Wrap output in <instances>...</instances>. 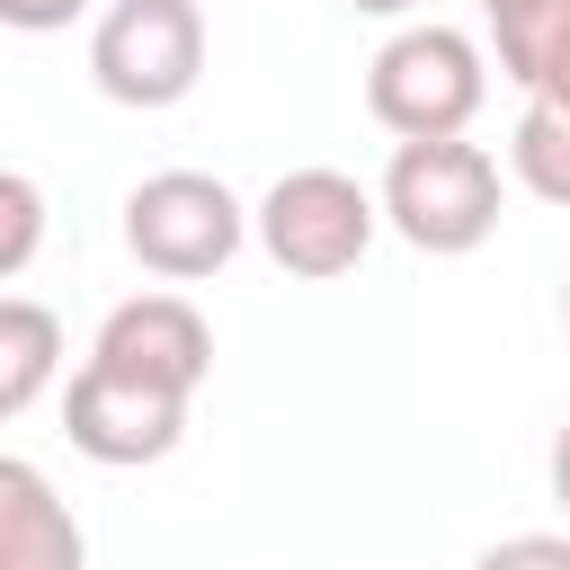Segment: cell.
<instances>
[{"instance_id":"9a60e30c","label":"cell","mask_w":570,"mask_h":570,"mask_svg":"<svg viewBox=\"0 0 570 570\" xmlns=\"http://www.w3.org/2000/svg\"><path fill=\"white\" fill-rule=\"evenodd\" d=\"M543 472H552V499H561V517H570V419H561V436H552V463H543Z\"/></svg>"},{"instance_id":"4fadbf2b","label":"cell","mask_w":570,"mask_h":570,"mask_svg":"<svg viewBox=\"0 0 570 570\" xmlns=\"http://www.w3.org/2000/svg\"><path fill=\"white\" fill-rule=\"evenodd\" d=\"M472 570H570V534H499Z\"/></svg>"},{"instance_id":"2e32d148","label":"cell","mask_w":570,"mask_h":570,"mask_svg":"<svg viewBox=\"0 0 570 570\" xmlns=\"http://www.w3.org/2000/svg\"><path fill=\"white\" fill-rule=\"evenodd\" d=\"M347 9H356V18H401V27H410V9H419V0H347Z\"/></svg>"},{"instance_id":"8992f818","label":"cell","mask_w":570,"mask_h":570,"mask_svg":"<svg viewBox=\"0 0 570 570\" xmlns=\"http://www.w3.org/2000/svg\"><path fill=\"white\" fill-rule=\"evenodd\" d=\"M187 392H160V383H134V374H107V365H80L62 383V436L107 463V472H142L160 454H178L187 436Z\"/></svg>"},{"instance_id":"ac0fdd59","label":"cell","mask_w":570,"mask_h":570,"mask_svg":"<svg viewBox=\"0 0 570 570\" xmlns=\"http://www.w3.org/2000/svg\"><path fill=\"white\" fill-rule=\"evenodd\" d=\"M561 330H570V276H561Z\"/></svg>"},{"instance_id":"6da1fadb","label":"cell","mask_w":570,"mask_h":570,"mask_svg":"<svg viewBox=\"0 0 570 570\" xmlns=\"http://www.w3.org/2000/svg\"><path fill=\"white\" fill-rule=\"evenodd\" d=\"M481 98H490V53L445 18L392 27L365 62V116L392 142H454V134H472Z\"/></svg>"},{"instance_id":"7c38bea8","label":"cell","mask_w":570,"mask_h":570,"mask_svg":"<svg viewBox=\"0 0 570 570\" xmlns=\"http://www.w3.org/2000/svg\"><path fill=\"white\" fill-rule=\"evenodd\" d=\"M36 249H45V187L27 169H0V285L27 276Z\"/></svg>"},{"instance_id":"277c9868","label":"cell","mask_w":570,"mask_h":570,"mask_svg":"<svg viewBox=\"0 0 570 570\" xmlns=\"http://www.w3.org/2000/svg\"><path fill=\"white\" fill-rule=\"evenodd\" d=\"M374 232H383L374 187L347 178V169H321V160H312V169H285V178L249 205V240H258L285 276H303V285L356 276L365 249H374Z\"/></svg>"},{"instance_id":"3957f363","label":"cell","mask_w":570,"mask_h":570,"mask_svg":"<svg viewBox=\"0 0 570 570\" xmlns=\"http://www.w3.org/2000/svg\"><path fill=\"white\" fill-rule=\"evenodd\" d=\"M125 249L160 285H205L249 249V205L214 169H151L125 196Z\"/></svg>"},{"instance_id":"ba28073f","label":"cell","mask_w":570,"mask_h":570,"mask_svg":"<svg viewBox=\"0 0 570 570\" xmlns=\"http://www.w3.org/2000/svg\"><path fill=\"white\" fill-rule=\"evenodd\" d=\"M0 570H89V534L45 463L0 454Z\"/></svg>"},{"instance_id":"5b68a950","label":"cell","mask_w":570,"mask_h":570,"mask_svg":"<svg viewBox=\"0 0 570 570\" xmlns=\"http://www.w3.org/2000/svg\"><path fill=\"white\" fill-rule=\"evenodd\" d=\"M89 80L116 107H178L205 80V9L196 0H107L89 27Z\"/></svg>"},{"instance_id":"30bf717a","label":"cell","mask_w":570,"mask_h":570,"mask_svg":"<svg viewBox=\"0 0 570 570\" xmlns=\"http://www.w3.org/2000/svg\"><path fill=\"white\" fill-rule=\"evenodd\" d=\"M62 374V321L36 294H0V428L27 419Z\"/></svg>"},{"instance_id":"52a82bcc","label":"cell","mask_w":570,"mask_h":570,"mask_svg":"<svg viewBox=\"0 0 570 570\" xmlns=\"http://www.w3.org/2000/svg\"><path fill=\"white\" fill-rule=\"evenodd\" d=\"M89 365H107V374H134V383H160V392H205V374H214V330H205V312L187 303V294H125L107 321H98V338H89Z\"/></svg>"},{"instance_id":"8fae6325","label":"cell","mask_w":570,"mask_h":570,"mask_svg":"<svg viewBox=\"0 0 570 570\" xmlns=\"http://www.w3.org/2000/svg\"><path fill=\"white\" fill-rule=\"evenodd\" d=\"M508 169H517V187H525V196L570 205V116L525 98V116H517V134H508Z\"/></svg>"},{"instance_id":"7a4b0ae2","label":"cell","mask_w":570,"mask_h":570,"mask_svg":"<svg viewBox=\"0 0 570 570\" xmlns=\"http://www.w3.org/2000/svg\"><path fill=\"white\" fill-rule=\"evenodd\" d=\"M374 205H383V232H401L419 258H472L499 232L508 187H499V160L472 134H454V142H392Z\"/></svg>"},{"instance_id":"9c48e42d","label":"cell","mask_w":570,"mask_h":570,"mask_svg":"<svg viewBox=\"0 0 570 570\" xmlns=\"http://www.w3.org/2000/svg\"><path fill=\"white\" fill-rule=\"evenodd\" d=\"M490 62L534 107H561L570 116V0H525V9L490 18Z\"/></svg>"},{"instance_id":"e0dca14e","label":"cell","mask_w":570,"mask_h":570,"mask_svg":"<svg viewBox=\"0 0 570 570\" xmlns=\"http://www.w3.org/2000/svg\"><path fill=\"white\" fill-rule=\"evenodd\" d=\"M472 9H481V27H490V18H508V9H525V0H472Z\"/></svg>"},{"instance_id":"5bb4252c","label":"cell","mask_w":570,"mask_h":570,"mask_svg":"<svg viewBox=\"0 0 570 570\" xmlns=\"http://www.w3.org/2000/svg\"><path fill=\"white\" fill-rule=\"evenodd\" d=\"M71 18H89V0H0V27H18V36H53Z\"/></svg>"}]
</instances>
